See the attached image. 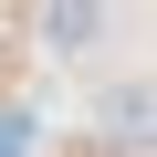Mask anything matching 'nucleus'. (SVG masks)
I'll list each match as a JSON object with an SVG mask.
<instances>
[{
    "label": "nucleus",
    "mask_w": 157,
    "mask_h": 157,
    "mask_svg": "<svg viewBox=\"0 0 157 157\" xmlns=\"http://www.w3.org/2000/svg\"><path fill=\"white\" fill-rule=\"evenodd\" d=\"M94 126H105V147L147 157V147H157V84H105V94H94Z\"/></svg>",
    "instance_id": "f257e3e1"
},
{
    "label": "nucleus",
    "mask_w": 157,
    "mask_h": 157,
    "mask_svg": "<svg viewBox=\"0 0 157 157\" xmlns=\"http://www.w3.org/2000/svg\"><path fill=\"white\" fill-rule=\"evenodd\" d=\"M105 42V0H42V52H94Z\"/></svg>",
    "instance_id": "f03ea898"
},
{
    "label": "nucleus",
    "mask_w": 157,
    "mask_h": 157,
    "mask_svg": "<svg viewBox=\"0 0 157 157\" xmlns=\"http://www.w3.org/2000/svg\"><path fill=\"white\" fill-rule=\"evenodd\" d=\"M0 157H42V115L32 105H0Z\"/></svg>",
    "instance_id": "7ed1b4c3"
}]
</instances>
